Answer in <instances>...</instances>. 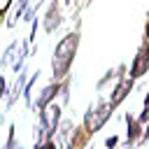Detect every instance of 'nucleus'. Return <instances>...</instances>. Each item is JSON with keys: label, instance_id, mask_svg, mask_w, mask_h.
I'll use <instances>...</instances> for the list:
<instances>
[{"label": "nucleus", "instance_id": "nucleus-1", "mask_svg": "<svg viewBox=\"0 0 149 149\" xmlns=\"http://www.w3.org/2000/svg\"><path fill=\"white\" fill-rule=\"evenodd\" d=\"M77 47H79V30L68 33V35L56 44L54 56H51V72H54V81H63V79L70 74V68H72V61H74Z\"/></svg>", "mask_w": 149, "mask_h": 149}, {"label": "nucleus", "instance_id": "nucleus-2", "mask_svg": "<svg viewBox=\"0 0 149 149\" xmlns=\"http://www.w3.org/2000/svg\"><path fill=\"white\" fill-rule=\"evenodd\" d=\"M109 116H112L109 102L102 100V98H98L95 102L88 105V109H86V114H84V130H86L88 135H95V133L107 123Z\"/></svg>", "mask_w": 149, "mask_h": 149}, {"label": "nucleus", "instance_id": "nucleus-3", "mask_svg": "<svg viewBox=\"0 0 149 149\" xmlns=\"http://www.w3.org/2000/svg\"><path fill=\"white\" fill-rule=\"evenodd\" d=\"M37 123L44 128L47 140H54V135H56V130H58V123H61V105L49 102L44 109H40V112H37Z\"/></svg>", "mask_w": 149, "mask_h": 149}, {"label": "nucleus", "instance_id": "nucleus-4", "mask_svg": "<svg viewBox=\"0 0 149 149\" xmlns=\"http://www.w3.org/2000/svg\"><path fill=\"white\" fill-rule=\"evenodd\" d=\"M58 93H61V81H51V84H47L40 93H37V98H33V109H44L49 102H54L56 98H58Z\"/></svg>", "mask_w": 149, "mask_h": 149}, {"label": "nucleus", "instance_id": "nucleus-5", "mask_svg": "<svg viewBox=\"0 0 149 149\" xmlns=\"http://www.w3.org/2000/svg\"><path fill=\"white\" fill-rule=\"evenodd\" d=\"M147 70H149V44H147V42H142V47H140L137 56L133 58V65H130V74H128V77L135 81V79H140Z\"/></svg>", "mask_w": 149, "mask_h": 149}, {"label": "nucleus", "instance_id": "nucleus-6", "mask_svg": "<svg viewBox=\"0 0 149 149\" xmlns=\"http://www.w3.org/2000/svg\"><path fill=\"white\" fill-rule=\"evenodd\" d=\"M130 91H133V79H130V77H121V79H119V84L114 86V91H112L109 100H107V102H109V107H112V112H114V109H116V107L128 98V93H130Z\"/></svg>", "mask_w": 149, "mask_h": 149}, {"label": "nucleus", "instance_id": "nucleus-7", "mask_svg": "<svg viewBox=\"0 0 149 149\" xmlns=\"http://www.w3.org/2000/svg\"><path fill=\"white\" fill-rule=\"evenodd\" d=\"M126 123H128V130H126V142H123V147L130 149V147H135V144L140 142L144 128H142V123L137 121V116H130V114H126Z\"/></svg>", "mask_w": 149, "mask_h": 149}, {"label": "nucleus", "instance_id": "nucleus-8", "mask_svg": "<svg viewBox=\"0 0 149 149\" xmlns=\"http://www.w3.org/2000/svg\"><path fill=\"white\" fill-rule=\"evenodd\" d=\"M58 26H61V5L54 0V2L49 5L47 14H44V30H47V33H54Z\"/></svg>", "mask_w": 149, "mask_h": 149}, {"label": "nucleus", "instance_id": "nucleus-9", "mask_svg": "<svg viewBox=\"0 0 149 149\" xmlns=\"http://www.w3.org/2000/svg\"><path fill=\"white\" fill-rule=\"evenodd\" d=\"M26 70H19V77H16V81H14V86H12V91H9V95H7V100H5V107L9 109V107H14L16 105V100L21 98V93H23V84H26Z\"/></svg>", "mask_w": 149, "mask_h": 149}, {"label": "nucleus", "instance_id": "nucleus-10", "mask_svg": "<svg viewBox=\"0 0 149 149\" xmlns=\"http://www.w3.org/2000/svg\"><path fill=\"white\" fill-rule=\"evenodd\" d=\"M123 72H126V65H119V68H114V70H107V72H105V77H102V79H98L95 88H98V91H102L112 79H121V77H123Z\"/></svg>", "mask_w": 149, "mask_h": 149}, {"label": "nucleus", "instance_id": "nucleus-11", "mask_svg": "<svg viewBox=\"0 0 149 149\" xmlns=\"http://www.w3.org/2000/svg\"><path fill=\"white\" fill-rule=\"evenodd\" d=\"M72 130H74V123H72L70 119L61 121V123H58V142H61V144H68V142H70Z\"/></svg>", "mask_w": 149, "mask_h": 149}, {"label": "nucleus", "instance_id": "nucleus-12", "mask_svg": "<svg viewBox=\"0 0 149 149\" xmlns=\"http://www.w3.org/2000/svg\"><path fill=\"white\" fill-rule=\"evenodd\" d=\"M37 77H40V72H33L30 74V79H26V84H23V100H26V105L28 107H33V84L37 81Z\"/></svg>", "mask_w": 149, "mask_h": 149}, {"label": "nucleus", "instance_id": "nucleus-13", "mask_svg": "<svg viewBox=\"0 0 149 149\" xmlns=\"http://www.w3.org/2000/svg\"><path fill=\"white\" fill-rule=\"evenodd\" d=\"M16 49H19V42H12V44L5 49V54H2V58H0V68H7V65L16 58V56H14V51H16Z\"/></svg>", "mask_w": 149, "mask_h": 149}, {"label": "nucleus", "instance_id": "nucleus-14", "mask_svg": "<svg viewBox=\"0 0 149 149\" xmlns=\"http://www.w3.org/2000/svg\"><path fill=\"white\" fill-rule=\"evenodd\" d=\"M2 149H23L19 142H16V126H9V135H7V142Z\"/></svg>", "mask_w": 149, "mask_h": 149}, {"label": "nucleus", "instance_id": "nucleus-15", "mask_svg": "<svg viewBox=\"0 0 149 149\" xmlns=\"http://www.w3.org/2000/svg\"><path fill=\"white\" fill-rule=\"evenodd\" d=\"M35 149H56V142L54 140H44V142H37Z\"/></svg>", "mask_w": 149, "mask_h": 149}, {"label": "nucleus", "instance_id": "nucleus-16", "mask_svg": "<svg viewBox=\"0 0 149 149\" xmlns=\"http://www.w3.org/2000/svg\"><path fill=\"white\" fill-rule=\"evenodd\" d=\"M116 144H119V137H116V135H112V137L105 140V147H107V149H114Z\"/></svg>", "mask_w": 149, "mask_h": 149}, {"label": "nucleus", "instance_id": "nucleus-17", "mask_svg": "<svg viewBox=\"0 0 149 149\" xmlns=\"http://www.w3.org/2000/svg\"><path fill=\"white\" fill-rule=\"evenodd\" d=\"M7 95V79L5 77H0V100Z\"/></svg>", "mask_w": 149, "mask_h": 149}, {"label": "nucleus", "instance_id": "nucleus-18", "mask_svg": "<svg viewBox=\"0 0 149 149\" xmlns=\"http://www.w3.org/2000/svg\"><path fill=\"white\" fill-rule=\"evenodd\" d=\"M140 142H149V126L142 130V137H140Z\"/></svg>", "mask_w": 149, "mask_h": 149}, {"label": "nucleus", "instance_id": "nucleus-19", "mask_svg": "<svg viewBox=\"0 0 149 149\" xmlns=\"http://www.w3.org/2000/svg\"><path fill=\"white\" fill-rule=\"evenodd\" d=\"M144 42L149 44V19H147V28H144Z\"/></svg>", "mask_w": 149, "mask_h": 149}, {"label": "nucleus", "instance_id": "nucleus-20", "mask_svg": "<svg viewBox=\"0 0 149 149\" xmlns=\"http://www.w3.org/2000/svg\"><path fill=\"white\" fill-rule=\"evenodd\" d=\"M142 109H149V93H147V98H144V107Z\"/></svg>", "mask_w": 149, "mask_h": 149}, {"label": "nucleus", "instance_id": "nucleus-21", "mask_svg": "<svg viewBox=\"0 0 149 149\" xmlns=\"http://www.w3.org/2000/svg\"><path fill=\"white\" fill-rule=\"evenodd\" d=\"M2 121H5V112H0V126H2Z\"/></svg>", "mask_w": 149, "mask_h": 149}]
</instances>
